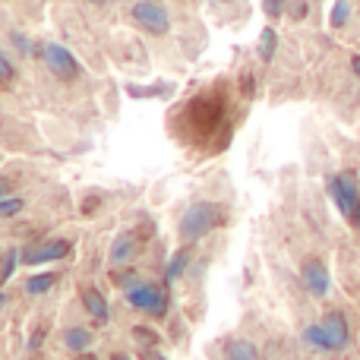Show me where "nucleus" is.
<instances>
[{"instance_id":"obj_13","label":"nucleus","mask_w":360,"mask_h":360,"mask_svg":"<svg viewBox=\"0 0 360 360\" xmlns=\"http://www.w3.org/2000/svg\"><path fill=\"white\" fill-rule=\"evenodd\" d=\"M54 281H57V275H54V272L35 275V278H29V281H25V291H29V294H44L51 285H54Z\"/></svg>"},{"instance_id":"obj_2","label":"nucleus","mask_w":360,"mask_h":360,"mask_svg":"<svg viewBox=\"0 0 360 360\" xmlns=\"http://www.w3.org/2000/svg\"><path fill=\"white\" fill-rule=\"evenodd\" d=\"M221 218H224L221 205L193 202L190 209L184 212V218H180V237H184V240H199V237H205L212 228H218Z\"/></svg>"},{"instance_id":"obj_15","label":"nucleus","mask_w":360,"mask_h":360,"mask_svg":"<svg viewBox=\"0 0 360 360\" xmlns=\"http://www.w3.org/2000/svg\"><path fill=\"white\" fill-rule=\"evenodd\" d=\"M186 259H190V253H186V250H180V253L174 256V259H171V262H168V272H165V278H168V281H174V278H180V272H184Z\"/></svg>"},{"instance_id":"obj_27","label":"nucleus","mask_w":360,"mask_h":360,"mask_svg":"<svg viewBox=\"0 0 360 360\" xmlns=\"http://www.w3.org/2000/svg\"><path fill=\"white\" fill-rule=\"evenodd\" d=\"M92 4H105V0H92Z\"/></svg>"},{"instance_id":"obj_20","label":"nucleus","mask_w":360,"mask_h":360,"mask_svg":"<svg viewBox=\"0 0 360 360\" xmlns=\"http://www.w3.org/2000/svg\"><path fill=\"white\" fill-rule=\"evenodd\" d=\"M133 335H136L143 345H155V332H149V329H136Z\"/></svg>"},{"instance_id":"obj_23","label":"nucleus","mask_w":360,"mask_h":360,"mask_svg":"<svg viewBox=\"0 0 360 360\" xmlns=\"http://www.w3.org/2000/svg\"><path fill=\"white\" fill-rule=\"evenodd\" d=\"M351 63H354V73L360 76V57H354V60H351Z\"/></svg>"},{"instance_id":"obj_22","label":"nucleus","mask_w":360,"mask_h":360,"mask_svg":"<svg viewBox=\"0 0 360 360\" xmlns=\"http://www.w3.org/2000/svg\"><path fill=\"white\" fill-rule=\"evenodd\" d=\"M143 360H165L158 351H143Z\"/></svg>"},{"instance_id":"obj_12","label":"nucleus","mask_w":360,"mask_h":360,"mask_svg":"<svg viewBox=\"0 0 360 360\" xmlns=\"http://www.w3.org/2000/svg\"><path fill=\"white\" fill-rule=\"evenodd\" d=\"M63 342H67L70 351H86L89 345H92V335H89V329H70L67 335H63Z\"/></svg>"},{"instance_id":"obj_16","label":"nucleus","mask_w":360,"mask_h":360,"mask_svg":"<svg viewBox=\"0 0 360 360\" xmlns=\"http://www.w3.org/2000/svg\"><path fill=\"white\" fill-rule=\"evenodd\" d=\"M348 16H351V6H348V0H338L335 6H332V25H335V29H342L345 22H348Z\"/></svg>"},{"instance_id":"obj_1","label":"nucleus","mask_w":360,"mask_h":360,"mask_svg":"<svg viewBox=\"0 0 360 360\" xmlns=\"http://www.w3.org/2000/svg\"><path fill=\"white\" fill-rule=\"evenodd\" d=\"M304 338L319 351H342L351 338V329H348V319L342 313H326L323 323L310 326L304 332Z\"/></svg>"},{"instance_id":"obj_14","label":"nucleus","mask_w":360,"mask_h":360,"mask_svg":"<svg viewBox=\"0 0 360 360\" xmlns=\"http://www.w3.org/2000/svg\"><path fill=\"white\" fill-rule=\"evenodd\" d=\"M275 44H278V35H275L272 29H266V32H262V38H259V57H262V60H272Z\"/></svg>"},{"instance_id":"obj_19","label":"nucleus","mask_w":360,"mask_h":360,"mask_svg":"<svg viewBox=\"0 0 360 360\" xmlns=\"http://www.w3.org/2000/svg\"><path fill=\"white\" fill-rule=\"evenodd\" d=\"M13 79V63L0 54V82H10Z\"/></svg>"},{"instance_id":"obj_7","label":"nucleus","mask_w":360,"mask_h":360,"mask_svg":"<svg viewBox=\"0 0 360 360\" xmlns=\"http://www.w3.org/2000/svg\"><path fill=\"white\" fill-rule=\"evenodd\" d=\"M300 278H304V288L313 294V297H326V294H329V269H326L319 259L304 262Z\"/></svg>"},{"instance_id":"obj_5","label":"nucleus","mask_w":360,"mask_h":360,"mask_svg":"<svg viewBox=\"0 0 360 360\" xmlns=\"http://www.w3.org/2000/svg\"><path fill=\"white\" fill-rule=\"evenodd\" d=\"M133 19H136L146 32H152V35H165V32H168V13H165V6L158 4V0H139V4L133 6Z\"/></svg>"},{"instance_id":"obj_24","label":"nucleus","mask_w":360,"mask_h":360,"mask_svg":"<svg viewBox=\"0 0 360 360\" xmlns=\"http://www.w3.org/2000/svg\"><path fill=\"white\" fill-rule=\"evenodd\" d=\"M114 360H130V357H127V354H114Z\"/></svg>"},{"instance_id":"obj_17","label":"nucleus","mask_w":360,"mask_h":360,"mask_svg":"<svg viewBox=\"0 0 360 360\" xmlns=\"http://www.w3.org/2000/svg\"><path fill=\"white\" fill-rule=\"evenodd\" d=\"M19 209H22V199H16V196L0 199V215H16Z\"/></svg>"},{"instance_id":"obj_3","label":"nucleus","mask_w":360,"mask_h":360,"mask_svg":"<svg viewBox=\"0 0 360 360\" xmlns=\"http://www.w3.org/2000/svg\"><path fill=\"white\" fill-rule=\"evenodd\" d=\"M127 300H130L136 310L149 313V316H165L168 313V297L158 285H149V281H136V285L127 288Z\"/></svg>"},{"instance_id":"obj_18","label":"nucleus","mask_w":360,"mask_h":360,"mask_svg":"<svg viewBox=\"0 0 360 360\" xmlns=\"http://www.w3.org/2000/svg\"><path fill=\"white\" fill-rule=\"evenodd\" d=\"M262 10H266L272 19H278L281 13H285V0H262Z\"/></svg>"},{"instance_id":"obj_6","label":"nucleus","mask_w":360,"mask_h":360,"mask_svg":"<svg viewBox=\"0 0 360 360\" xmlns=\"http://www.w3.org/2000/svg\"><path fill=\"white\" fill-rule=\"evenodd\" d=\"M44 63L51 67V73H57L60 79H76L79 76V63L73 60L67 48L60 44H44Z\"/></svg>"},{"instance_id":"obj_4","label":"nucleus","mask_w":360,"mask_h":360,"mask_svg":"<svg viewBox=\"0 0 360 360\" xmlns=\"http://www.w3.org/2000/svg\"><path fill=\"white\" fill-rule=\"evenodd\" d=\"M329 193L335 199V205L345 212V215H357V205H360V193H357V180L351 171L345 174H335L329 184Z\"/></svg>"},{"instance_id":"obj_21","label":"nucleus","mask_w":360,"mask_h":360,"mask_svg":"<svg viewBox=\"0 0 360 360\" xmlns=\"http://www.w3.org/2000/svg\"><path fill=\"white\" fill-rule=\"evenodd\" d=\"M10 180H6V177H0V199H6V193H10Z\"/></svg>"},{"instance_id":"obj_11","label":"nucleus","mask_w":360,"mask_h":360,"mask_svg":"<svg viewBox=\"0 0 360 360\" xmlns=\"http://www.w3.org/2000/svg\"><path fill=\"white\" fill-rule=\"evenodd\" d=\"M133 250H136V237L133 234H124L114 240V250H111V262H127L133 256Z\"/></svg>"},{"instance_id":"obj_8","label":"nucleus","mask_w":360,"mask_h":360,"mask_svg":"<svg viewBox=\"0 0 360 360\" xmlns=\"http://www.w3.org/2000/svg\"><path fill=\"white\" fill-rule=\"evenodd\" d=\"M70 253V243L67 240H48V243H38V247L25 250L22 259L29 266H41V262H51V259H63Z\"/></svg>"},{"instance_id":"obj_28","label":"nucleus","mask_w":360,"mask_h":360,"mask_svg":"<svg viewBox=\"0 0 360 360\" xmlns=\"http://www.w3.org/2000/svg\"><path fill=\"white\" fill-rule=\"evenodd\" d=\"M0 304H4V294H0Z\"/></svg>"},{"instance_id":"obj_25","label":"nucleus","mask_w":360,"mask_h":360,"mask_svg":"<svg viewBox=\"0 0 360 360\" xmlns=\"http://www.w3.org/2000/svg\"><path fill=\"white\" fill-rule=\"evenodd\" d=\"M354 218H357V228H360V205H357V215Z\"/></svg>"},{"instance_id":"obj_26","label":"nucleus","mask_w":360,"mask_h":360,"mask_svg":"<svg viewBox=\"0 0 360 360\" xmlns=\"http://www.w3.org/2000/svg\"><path fill=\"white\" fill-rule=\"evenodd\" d=\"M79 360H95V357H89V354H82V357H79Z\"/></svg>"},{"instance_id":"obj_10","label":"nucleus","mask_w":360,"mask_h":360,"mask_svg":"<svg viewBox=\"0 0 360 360\" xmlns=\"http://www.w3.org/2000/svg\"><path fill=\"white\" fill-rule=\"evenodd\" d=\"M224 360H259V354H256V348L250 342H228Z\"/></svg>"},{"instance_id":"obj_9","label":"nucleus","mask_w":360,"mask_h":360,"mask_svg":"<svg viewBox=\"0 0 360 360\" xmlns=\"http://www.w3.org/2000/svg\"><path fill=\"white\" fill-rule=\"evenodd\" d=\"M82 304H86V310L92 313L98 323H108V304H105V297H101L95 288H86V291H82Z\"/></svg>"}]
</instances>
